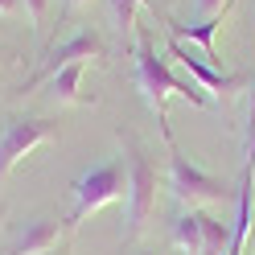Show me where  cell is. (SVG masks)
Segmentation results:
<instances>
[{"instance_id":"18","label":"cell","mask_w":255,"mask_h":255,"mask_svg":"<svg viewBox=\"0 0 255 255\" xmlns=\"http://www.w3.org/2000/svg\"><path fill=\"white\" fill-rule=\"evenodd\" d=\"M243 169H251V173H255V140L247 144V165H243Z\"/></svg>"},{"instance_id":"3","label":"cell","mask_w":255,"mask_h":255,"mask_svg":"<svg viewBox=\"0 0 255 255\" xmlns=\"http://www.w3.org/2000/svg\"><path fill=\"white\" fill-rule=\"evenodd\" d=\"M169 189H173V198H177L181 206H189V210L214 206V202H222L231 194V189L222 185V177L206 173L198 161H189L177 144H169Z\"/></svg>"},{"instance_id":"10","label":"cell","mask_w":255,"mask_h":255,"mask_svg":"<svg viewBox=\"0 0 255 255\" xmlns=\"http://www.w3.org/2000/svg\"><path fill=\"white\" fill-rule=\"evenodd\" d=\"M169 239L181 255H202V210H185L173 218L169 227Z\"/></svg>"},{"instance_id":"15","label":"cell","mask_w":255,"mask_h":255,"mask_svg":"<svg viewBox=\"0 0 255 255\" xmlns=\"http://www.w3.org/2000/svg\"><path fill=\"white\" fill-rule=\"evenodd\" d=\"M21 4H25V12H29V21H33V25H41L54 0H21Z\"/></svg>"},{"instance_id":"2","label":"cell","mask_w":255,"mask_h":255,"mask_svg":"<svg viewBox=\"0 0 255 255\" xmlns=\"http://www.w3.org/2000/svg\"><path fill=\"white\" fill-rule=\"evenodd\" d=\"M70 194H74V210H70V218H66V227H78L83 218L99 214L103 206L128 198V161L116 156V161L91 165L87 173H78V177H74Z\"/></svg>"},{"instance_id":"11","label":"cell","mask_w":255,"mask_h":255,"mask_svg":"<svg viewBox=\"0 0 255 255\" xmlns=\"http://www.w3.org/2000/svg\"><path fill=\"white\" fill-rule=\"evenodd\" d=\"M83 74H87V62H70V66H62V70L50 78L54 103H78V99H83V95H78V87H83Z\"/></svg>"},{"instance_id":"19","label":"cell","mask_w":255,"mask_h":255,"mask_svg":"<svg viewBox=\"0 0 255 255\" xmlns=\"http://www.w3.org/2000/svg\"><path fill=\"white\" fill-rule=\"evenodd\" d=\"M45 255H70V251H66V243H62V247H54V251H45Z\"/></svg>"},{"instance_id":"9","label":"cell","mask_w":255,"mask_h":255,"mask_svg":"<svg viewBox=\"0 0 255 255\" xmlns=\"http://www.w3.org/2000/svg\"><path fill=\"white\" fill-rule=\"evenodd\" d=\"M222 21H227V12H218V17H210V21H198V25H185V21H177V17H165L169 37H173V41H189V45H198L206 58H214V37H218Z\"/></svg>"},{"instance_id":"21","label":"cell","mask_w":255,"mask_h":255,"mask_svg":"<svg viewBox=\"0 0 255 255\" xmlns=\"http://www.w3.org/2000/svg\"><path fill=\"white\" fill-rule=\"evenodd\" d=\"M251 239H255V210H251Z\"/></svg>"},{"instance_id":"22","label":"cell","mask_w":255,"mask_h":255,"mask_svg":"<svg viewBox=\"0 0 255 255\" xmlns=\"http://www.w3.org/2000/svg\"><path fill=\"white\" fill-rule=\"evenodd\" d=\"M136 255H152V251H136Z\"/></svg>"},{"instance_id":"1","label":"cell","mask_w":255,"mask_h":255,"mask_svg":"<svg viewBox=\"0 0 255 255\" xmlns=\"http://www.w3.org/2000/svg\"><path fill=\"white\" fill-rule=\"evenodd\" d=\"M136 87H140V95H144V103L152 107L156 124H161L165 144H173L169 111H165L169 95H181L189 107H210V103H214V99H210V91H202L194 78H177V74L169 70V62L156 54V45H152V37H148V33H136Z\"/></svg>"},{"instance_id":"12","label":"cell","mask_w":255,"mask_h":255,"mask_svg":"<svg viewBox=\"0 0 255 255\" xmlns=\"http://www.w3.org/2000/svg\"><path fill=\"white\" fill-rule=\"evenodd\" d=\"M227 247H231V227L202 214V255H227Z\"/></svg>"},{"instance_id":"5","label":"cell","mask_w":255,"mask_h":255,"mask_svg":"<svg viewBox=\"0 0 255 255\" xmlns=\"http://www.w3.org/2000/svg\"><path fill=\"white\" fill-rule=\"evenodd\" d=\"M50 140H58V124H50V120H41V116L8 120L4 132H0V181H4L37 144H50Z\"/></svg>"},{"instance_id":"20","label":"cell","mask_w":255,"mask_h":255,"mask_svg":"<svg viewBox=\"0 0 255 255\" xmlns=\"http://www.w3.org/2000/svg\"><path fill=\"white\" fill-rule=\"evenodd\" d=\"M87 4V0H66V8H83Z\"/></svg>"},{"instance_id":"7","label":"cell","mask_w":255,"mask_h":255,"mask_svg":"<svg viewBox=\"0 0 255 255\" xmlns=\"http://www.w3.org/2000/svg\"><path fill=\"white\" fill-rule=\"evenodd\" d=\"M169 54L181 62V66L189 70V78L202 87V91H214V95H231V91H239L243 87V74H222L218 66H210L206 58H198V54H189V45L185 41H173L169 37Z\"/></svg>"},{"instance_id":"14","label":"cell","mask_w":255,"mask_h":255,"mask_svg":"<svg viewBox=\"0 0 255 255\" xmlns=\"http://www.w3.org/2000/svg\"><path fill=\"white\" fill-rule=\"evenodd\" d=\"M231 8V0H198V17L202 21H210V17H218V12H227Z\"/></svg>"},{"instance_id":"16","label":"cell","mask_w":255,"mask_h":255,"mask_svg":"<svg viewBox=\"0 0 255 255\" xmlns=\"http://www.w3.org/2000/svg\"><path fill=\"white\" fill-rule=\"evenodd\" d=\"M21 12V0H0V17H17Z\"/></svg>"},{"instance_id":"8","label":"cell","mask_w":255,"mask_h":255,"mask_svg":"<svg viewBox=\"0 0 255 255\" xmlns=\"http://www.w3.org/2000/svg\"><path fill=\"white\" fill-rule=\"evenodd\" d=\"M66 222H58V218H33V222H25V231L17 235V243L8 247V255H45V251H54L66 243Z\"/></svg>"},{"instance_id":"13","label":"cell","mask_w":255,"mask_h":255,"mask_svg":"<svg viewBox=\"0 0 255 255\" xmlns=\"http://www.w3.org/2000/svg\"><path fill=\"white\" fill-rule=\"evenodd\" d=\"M107 4H111V17H116V25L124 29V33H128V29H136V4H148L156 12L152 0H107Z\"/></svg>"},{"instance_id":"17","label":"cell","mask_w":255,"mask_h":255,"mask_svg":"<svg viewBox=\"0 0 255 255\" xmlns=\"http://www.w3.org/2000/svg\"><path fill=\"white\" fill-rule=\"evenodd\" d=\"M255 140V91H251V111H247V144Z\"/></svg>"},{"instance_id":"6","label":"cell","mask_w":255,"mask_h":255,"mask_svg":"<svg viewBox=\"0 0 255 255\" xmlns=\"http://www.w3.org/2000/svg\"><path fill=\"white\" fill-rule=\"evenodd\" d=\"M103 54V37L95 33V29H78V33H70L66 41H58L54 50H50V62L25 83V91H33L37 83H50V78L62 70V66H70V62H91V58H99Z\"/></svg>"},{"instance_id":"4","label":"cell","mask_w":255,"mask_h":255,"mask_svg":"<svg viewBox=\"0 0 255 255\" xmlns=\"http://www.w3.org/2000/svg\"><path fill=\"white\" fill-rule=\"evenodd\" d=\"M124 161H128V235H140L156 210V169L132 140L124 144Z\"/></svg>"}]
</instances>
